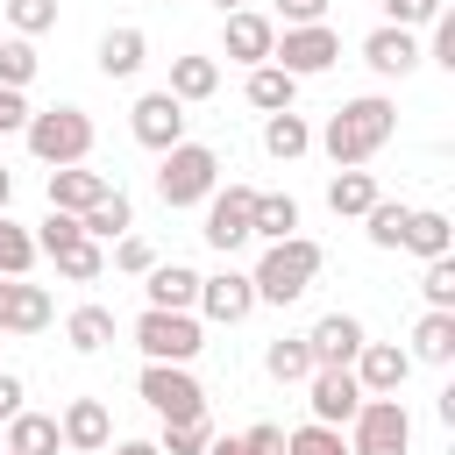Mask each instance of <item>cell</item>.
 Here are the masks:
<instances>
[{"label": "cell", "instance_id": "obj_12", "mask_svg": "<svg viewBox=\"0 0 455 455\" xmlns=\"http://www.w3.org/2000/svg\"><path fill=\"white\" fill-rule=\"evenodd\" d=\"M355 405H363L355 370H313V419H320V427H348Z\"/></svg>", "mask_w": 455, "mask_h": 455}, {"label": "cell", "instance_id": "obj_46", "mask_svg": "<svg viewBox=\"0 0 455 455\" xmlns=\"http://www.w3.org/2000/svg\"><path fill=\"white\" fill-rule=\"evenodd\" d=\"M21 398H28V391H21V377H7V370H0V427L21 412Z\"/></svg>", "mask_w": 455, "mask_h": 455}, {"label": "cell", "instance_id": "obj_32", "mask_svg": "<svg viewBox=\"0 0 455 455\" xmlns=\"http://www.w3.org/2000/svg\"><path fill=\"white\" fill-rule=\"evenodd\" d=\"M128 220H135V213H128V199H121V192H107V199H92V206L78 213V228H85L92 242H100V235H121Z\"/></svg>", "mask_w": 455, "mask_h": 455}, {"label": "cell", "instance_id": "obj_26", "mask_svg": "<svg viewBox=\"0 0 455 455\" xmlns=\"http://www.w3.org/2000/svg\"><path fill=\"white\" fill-rule=\"evenodd\" d=\"M50 327V291L14 277V306H7V334H43Z\"/></svg>", "mask_w": 455, "mask_h": 455}, {"label": "cell", "instance_id": "obj_9", "mask_svg": "<svg viewBox=\"0 0 455 455\" xmlns=\"http://www.w3.org/2000/svg\"><path fill=\"white\" fill-rule=\"evenodd\" d=\"M405 377H412V355H405L398 341H363V348H355V384H363V398H398Z\"/></svg>", "mask_w": 455, "mask_h": 455}, {"label": "cell", "instance_id": "obj_25", "mask_svg": "<svg viewBox=\"0 0 455 455\" xmlns=\"http://www.w3.org/2000/svg\"><path fill=\"white\" fill-rule=\"evenodd\" d=\"M291 92H299L291 71H277V64H256V71H249V107H263V114H291Z\"/></svg>", "mask_w": 455, "mask_h": 455}, {"label": "cell", "instance_id": "obj_35", "mask_svg": "<svg viewBox=\"0 0 455 455\" xmlns=\"http://www.w3.org/2000/svg\"><path fill=\"white\" fill-rule=\"evenodd\" d=\"M28 263H36V235H28V228H14V220L0 213V277H21Z\"/></svg>", "mask_w": 455, "mask_h": 455}, {"label": "cell", "instance_id": "obj_41", "mask_svg": "<svg viewBox=\"0 0 455 455\" xmlns=\"http://www.w3.org/2000/svg\"><path fill=\"white\" fill-rule=\"evenodd\" d=\"M235 455H284V427H249V434H235Z\"/></svg>", "mask_w": 455, "mask_h": 455}, {"label": "cell", "instance_id": "obj_48", "mask_svg": "<svg viewBox=\"0 0 455 455\" xmlns=\"http://www.w3.org/2000/svg\"><path fill=\"white\" fill-rule=\"evenodd\" d=\"M114 455H156V441H121Z\"/></svg>", "mask_w": 455, "mask_h": 455}, {"label": "cell", "instance_id": "obj_2", "mask_svg": "<svg viewBox=\"0 0 455 455\" xmlns=\"http://www.w3.org/2000/svg\"><path fill=\"white\" fill-rule=\"evenodd\" d=\"M313 277H320V242H306V235H284V242H270V249H263V263L249 270L256 299H270V306H291V299H306V291H313Z\"/></svg>", "mask_w": 455, "mask_h": 455}, {"label": "cell", "instance_id": "obj_21", "mask_svg": "<svg viewBox=\"0 0 455 455\" xmlns=\"http://www.w3.org/2000/svg\"><path fill=\"white\" fill-rule=\"evenodd\" d=\"M57 441H64V434H57L50 412H28V405H21V412L7 419V448H14V455H57Z\"/></svg>", "mask_w": 455, "mask_h": 455}, {"label": "cell", "instance_id": "obj_24", "mask_svg": "<svg viewBox=\"0 0 455 455\" xmlns=\"http://www.w3.org/2000/svg\"><path fill=\"white\" fill-rule=\"evenodd\" d=\"M398 249H412V256H448L455 249V228H448V213H405V242Z\"/></svg>", "mask_w": 455, "mask_h": 455}, {"label": "cell", "instance_id": "obj_16", "mask_svg": "<svg viewBox=\"0 0 455 455\" xmlns=\"http://www.w3.org/2000/svg\"><path fill=\"white\" fill-rule=\"evenodd\" d=\"M270 43H277V28H270V14H256V7H242V14H228V57H242V64L256 71V64H270Z\"/></svg>", "mask_w": 455, "mask_h": 455}, {"label": "cell", "instance_id": "obj_15", "mask_svg": "<svg viewBox=\"0 0 455 455\" xmlns=\"http://www.w3.org/2000/svg\"><path fill=\"white\" fill-rule=\"evenodd\" d=\"M57 434H64V448L100 455V448H107V434H114V419H107V405H100V398H71V405H64V419H57Z\"/></svg>", "mask_w": 455, "mask_h": 455}, {"label": "cell", "instance_id": "obj_27", "mask_svg": "<svg viewBox=\"0 0 455 455\" xmlns=\"http://www.w3.org/2000/svg\"><path fill=\"white\" fill-rule=\"evenodd\" d=\"M64 334H71V348H78V355H92V348H107V341H114V313H107V306H78V313L64 320Z\"/></svg>", "mask_w": 455, "mask_h": 455}, {"label": "cell", "instance_id": "obj_22", "mask_svg": "<svg viewBox=\"0 0 455 455\" xmlns=\"http://www.w3.org/2000/svg\"><path fill=\"white\" fill-rule=\"evenodd\" d=\"M142 50H149L142 28H107V36H100V71H107V78H135V71H142Z\"/></svg>", "mask_w": 455, "mask_h": 455}, {"label": "cell", "instance_id": "obj_31", "mask_svg": "<svg viewBox=\"0 0 455 455\" xmlns=\"http://www.w3.org/2000/svg\"><path fill=\"white\" fill-rule=\"evenodd\" d=\"M50 263H57V270H64V277H71V284H92V277H100V263H107V256H100V242H92V235H78V242H64V249H57V256H50Z\"/></svg>", "mask_w": 455, "mask_h": 455}, {"label": "cell", "instance_id": "obj_29", "mask_svg": "<svg viewBox=\"0 0 455 455\" xmlns=\"http://www.w3.org/2000/svg\"><path fill=\"white\" fill-rule=\"evenodd\" d=\"M263 149H270V156H306V149H313V128H306L299 114H270V121H263Z\"/></svg>", "mask_w": 455, "mask_h": 455}, {"label": "cell", "instance_id": "obj_17", "mask_svg": "<svg viewBox=\"0 0 455 455\" xmlns=\"http://www.w3.org/2000/svg\"><path fill=\"white\" fill-rule=\"evenodd\" d=\"M114 185L100 178V171H78V164H64V171H50V213H85L92 199H107Z\"/></svg>", "mask_w": 455, "mask_h": 455}, {"label": "cell", "instance_id": "obj_37", "mask_svg": "<svg viewBox=\"0 0 455 455\" xmlns=\"http://www.w3.org/2000/svg\"><path fill=\"white\" fill-rule=\"evenodd\" d=\"M284 455H348V441H341V427H299V434H284Z\"/></svg>", "mask_w": 455, "mask_h": 455}, {"label": "cell", "instance_id": "obj_5", "mask_svg": "<svg viewBox=\"0 0 455 455\" xmlns=\"http://www.w3.org/2000/svg\"><path fill=\"white\" fill-rule=\"evenodd\" d=\"M348 427H355L348 434V455H405V441H412V419H405L398 398H363Z\"/></svg>", "mask_w": 455, "mask_h": 455}, {"label": "cell", "instance_id": "obj_11", "mask_svg": "<svg viewBox=\"0 0 455 455\" xmlns=\"http://www.w3.org/2000/svg\"><path fill=\"white\" fill-rule=\"evenodd\" d=\"M249 206H256V192H249V185L213 192V199H206V228H199V235H206L220 256H228V249H242V242H249Z\"/></svg>", "mask_w": 455, "mask_h": 455}, {"label": "cell", "instance_id": "obj_6", "mask_svg": "<svg viewBox=\"0 0 455 455\" xmlns=\"http://www.w3.org/2000/svg\"><path fill=\"white\" fill-rule=\"evenodd\" d=\"M135 341H142L149 363H192V355L206 348V334H199L192 313H156V306L135 320Z\"/></svg>", "mask_w": 455, "mask_h": 455}, {"label": "cell", "instance_id": "obj_19", "mask_svg": "<svg viewBox=\"0 0 455 455\" xmlns=\"http://www.w3.org/2000/svg\"><path fill=\"white\" fill-rule=\"evenodd\" d=\"M363 57H370V71H384V78H405V71L419 64V43H412V28H377V36L363 43Z\"/></svg>", "mask_w": 455, "mask_h": 455}, {"label": "cell", "instance_id": "obj_28", "mask_svg": "<svg viewBox=\"0 0 455 455\" xmlns=\"http://www.w3.org/2000/svg\"><path fill=\"white\" fill-rule=\"evenodd\" d=\"M412 355H419V363H448V355H455V313H427V320L412 327Z\"/></svg>", "mask_w": 455, "mask_h": 455}, {"label": "cell", "instance_id": "obj_47", "mask_svg": "<svg viewBox=\"0 0 455 455\" xmlns=\"http://www.w3.org/2000/svg\"><path fill=\"white\" fill-rule=\"evenodd\" d=\"M0 128H28V100L0 85Z\"/></svg>", "mask_w": 455, "mask_h": 455}, {"label": "cell", "instance_id": "obj_20", "mask_svg": "<svg viewBox=\"0 0 455 455\" xmlns=\"http://www.w3.org/2000/svg\"><path fill=\"white\" fill-rule=\"evenodd\" d=\"M213 85H220V64L213 57H171V100L185 107V100H213Z\"/></svg>", "mask_w": 455, "mask_h": 455}, {"label": "cell", "instance_id": "obj_3", "mask_svg": "<svg viewBox=\"0 0 455 455\" xmlns=\"http://www.w3.org/2000/svg\"><path fill=\"white\" fill-rule=\"evenodd\" d=\"M28 149H36L50 171L85 164V149H92V121H85V107H43V114H28Z\"/></svg>", "mask_w": 455, "mask_h": 455}, {"label": "cell", "instance_id": "obj_34", "mask_svg": "<svg viewBox=\"0 0 455 455\" xmlns=\"http://www.w3.org/2000/svg\"><path fill=\"white\" fill-rule=\"evenodd\" d=\"M206 441H213V427H206V419H164L156 455H206Z\"/></svg>", "mask_w": 455, "mask_h": 455}, {"label": "cell", "instance_id": "obj_51", "mask_svg": "<svg viewBox=\"0 0 455 455\" xmlns=\"http://www.w3.org/2000/svg\"><path fill=\"white\" fill-rule=\"evenodd\" d=\"M213 7H220V14H242V7H249V0H213Z\"/></svg>", "mask_w": 455, "mask_h": 455}, {"label": "cell", "instance_id": "obj_8", "mask_svg": "<svg viewBox=\"0 0 455 455\" xmlns=\"http://www.w3.org/2000/svg\"><path fill=\"white\" fill-rule=\"evenodd\" d=\"M142 398H149L164 419H206V391L192 384L185 363H149V370H142Z\"/></svg>", "mask_w": 455, "mask_h": 455}, {"label": "cell", "instance_id": "obj_40", "mask_svg": "<svg viewBox=\"0 0 455 455\" xmlns=\"http://www.w3.org/2000/svg\"><path fill=\"white\" fill-rule=\"evenodd\" d=\"M7 21L21 36H43V28H57V0H7Z\"/></svg>", "mask_w": 455, "mask_h": 455}, {"label": "cell", "instance_id": "obj_38", "mask_svg": "<svg viewBox=\"0 0 455 455\" xmlns=\"http://www.w3.org/2000/svg\"><path fill=\"white\" fill-rule=\"evenodd\" d=\"M419 291H427V306H434V313H455V256H434V263H427V277H419Z\"/></svg>", "mask_w": 455, "mask_h": 455}, {"label": "cell", "instance_id": "obj_13", "mask_svg": "<svg viewBox=\"0 0 455 455\" xmlns=\"http://www.w3.org/2000/svg\"><path fill=\"white\" fill-rule=\"evenodd\" d=\"M306 348H313V370H348L355 348H363V327H355L348 313H327V320L306 334Z\"/></svg>", "mask_w": 455, "mask_h": 455}, {"label": "cell", "instance_id": "obj_10", "mask_svg": "<svg viewBox=\"0 0 455 455\" xmlns=\"http://www.w3.org/2000/svg\"><path fill=\"white\" fill-rule=\"evenodd\" d=\"M128 121H135V142H142V149H156V156L185 142V107H178L171 92H142Z\"/></svg>", "mask_w": 455, "mask_h": 455}, {"label": "cell", "instance_id": "obj_23", "mask_svg": "<svg viewBox=\"0 0 455 455\" xmlns=\"http://www.w3.org/2000/svg\"><path fill=\"white\" fill-rule=\"evenodd\" d=\"M291 228H299V199H291V192H256V206H249V235L284 242Z\"/></svg>", "mask_w": 455, "mask_h": 455}, {"label": "cell", "instance_id": "obj_43", "mask_svg": "<svg viewBox=\"0 0 455 455\" xmlns=\"http://www.w3.org/2000/svg\"><path fill=\"white\" fill-rule=\"evenodd\" d=\"M114 263H121V270H142V277H149V270H156V249H149V242H135V235H121Z\"/></svg>", "mask_w": 455, "mask_h": 455}, {"label": "cell", "instance_id": "obj_14", "mask_svg": "<svg viewBox=\"0 0 455 455\" xmlns=\"http://www.w3.org/2000/svg\"><path fill=\"white\" fill-rule=\"evenodd\" d=\"M199 306H206V320H249V306H256V284L242 277V270H220V277H199Z\"/></svg>", "mask_w": 455, "mask_h": 455}, {"label": "cell", "instance_id": "obj_30", "mask_svg": "<svg viewBox=\"0 0 455 455\" xmlns=\"http://www.w3.org/2000/svg\"><path fill=\"white\" fill-rule=\"evenodd\" d=\"M327 206H334V213H370V206H377V178H370V171H341V178L327 185Z\"/></svg>", "mask_w": 455, "mask_h": 455}, {"label": "cell", "instance_id": "obj_44", "mask_svg": "<svg viewBox=\"0 0 455 455\" xmlns=\"http://www.w3.org/2000/svg\"><path fill=\"white\" fill-rule=\"evenodd\" d=\"M270 7H277L291 28H306V21H320V14H327V0H270Z\"/></svg>", "mask_w": 455, "mask_h": 455}, {"label": "cell", "instance_id": "obj_4", "mask_svg": "<svg viewBox=\"0 0 455 455\" xmlns=\"http://www.w3.org/2000/svg\"><path fill=\"white\" fill-rule=\"evenodd\" d=\"M213 185H220V156H213L206 142H178V149H164V171H156L164 206H199V199H213Z\"/></svg>", "mask_w": 455, "mask_h": 455}, {"label": "cell", "instance_id": "obj_42", "mask_svg": "<svg viewBox=\"0 0 455 455\" xmlns=\"http://www.w3.org/2000/svg\"><path fill=\"white\" fill-rule=\"evenodd\" d=\"M384 14H391V28H412V21H434L441 0H384Z\"/></svg>", "mask_w": 455, "mask_h": 455}, {"label": "cell", "instance_id": "obj_45", "mask_svg": "<svg viewBox=\"0 0 455 455\" xmlns=\"http://www.w3.org/2000/svg\"><path fill=\"white\" fill-rule=\"evenodd\" d=\"M434 64L455 71V21H448V14H434Z\"/></svg>", "mask_w": 455, "mask_h": 455}, {"label": "cell", "instance_id": "obj_52", "mask_svg": "<svg viewBox=\"0 0 455 455\" xmlns=\"http://www.w3.org/2000/svg\"><path fill=\"white\" fill-rule=\"evenodd\" d=\"M0 455H14V448H0Z\"/></svg>", "mask_w": 455, "mask_h": 455}, {"label": "cell", "instance_id": "obj_36", "mask_svg": "<svg viewBox=\"0 0 455 455\" xmlns=\"http://www.w3.org/2000/svg\"><path fill=\"white\" fill-rule=\"evenodd\" d=\"M405 213H412V206H398V199H377V206L363 213V220H370V242H377V249H398V242H405Z\"/></svg>", "mask_w": 455, "mask_h": 455}, {"label": "cell", "instance_id": "obj_18", "mask_svg": "<svg viewBox=\"0 0 455 455\" xmlns=\"http://www.w3.org/2000/svg\"><path fill=\"white\" fill-rule=\"evenodd\" d=\"M149 306H156V313H192V306H199V270L156 263V270H149Z\"/></svg>", "mask_w": 455, "mask_h": 455}, {"label": "cell", "instance_id": "obj_33", "mask_svg": "<svg viewBox=\"0 0 455 455\" xmlns=\"http://www.w3.org/2000/svg\"><path fill=\"white\" fill-rule=\"evenodd\" d=\"M263 370H270L277 384H299V377H313V348H306V341H270Z\"/></svg>", "mask_w": 455, "mask_h": 455}, {"label": "cell", "instance_id": "obj_39", "mask_svg": "<svg viewBox=\"0 0 455 455\" xmlns=\"http://www.w3.org/2000/svg\"><path fill=\"white\" fill-rule=\"evenodd\" d=\"M28 78H36V50H28V36L0 43V85H7V92H21Z\"/></svg>", "mask_w": 455, "mask_h": 455}, {"label": "cell", "instance_id": "obj_50", "mask_svg": "<svg viewBox=\"0 0 455 455\" xmlns=\"http://www.w3.org/2000/svg\"><path fill=\"white\" fill-rule=\"evenodd\" d=\"M7 192H14V178H7V171H0V213H7Z\"/></svg>", "mask_w": 455, "mask_h": 455}, {"label": "cell", "instance_id": "obj_7", "mask_svg": "<svg viewBox=\"0 0 455 455\" xmlns=\"http://www.w3.org/2000/svg\"><path fill=\"white\" fill-rule=\"evenodd\" d=\"M341 57V36L327 28V21H306V28H284L277 43H270V64L277 71H291V78H313V71H327Z\"/></svg>", "mask_w": 455, "mask_h": 455}, {"label": "cell", "instance_id": "obj_49", "mask_svg": "<svg viewBox=\"0 0 455 455\" xmlns=\"http://www.w3.org/2000/svg\"><path fill=\"white\" fill-rule=\"evenodd\" d=\"M7 306H14V277H0V327H7Z\"/></svg>", "mask_w": 455, "mask_h": 455}, {"label": "cell", "instance_id": "obj_1", "mask_svg": "<svg viewBox=\"0 0 455 455\" xmlns=\"http://www.w3.org/2000/svg\"><path fill=\"white\" fill-rule=\"evenodd\" d=\"M391 128H398V107L391 100H377V92H363V100H348V107H334V121H327V156L341 164V171H355V164H370L384 142H391Z\"/></svg>", "mask_w": 455, "mask_h": 455}]
</instances>
